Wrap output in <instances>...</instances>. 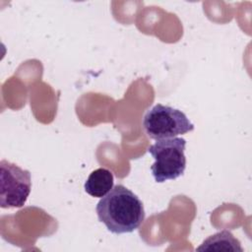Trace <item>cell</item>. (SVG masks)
<instances>
[{
    "label": "cell",
    "mask_w": 252,
    "mask_h": 252,
    "mask_svg": "<svg viewBox=\"0 0 252 252\" xmlns=\"http://www.w3.org/2000/svg\"><path fill=\"white\" fill-rule=\"evenodd\" d=\"M196 250L218 252H243L240 241L235 238L229 230L226 229L209 236Z\"/></svg>",
    "instance_id": "5"
},
{
    "label": "cell",
    "mask_w": 252,
    "mask_h": 252,
    "mask_svg": "<svg viewBox=\"0 0 252 252\" xmlns=\"http://www.w3.org/2000/svg\"><path fill=\"white\" fill-rule=\"evenodd\" d=\"M113 174L110 170L99 167L94 170L85 182V191L95 198H102L113 187Z\"/></svg>",
    "instance_id": "6"
},
{
    "label": "cell",
    "mask_w": 252,
    "mask_h": 252,
    "mask_svg": "<svg viewBox=\"0 0 252 252\" xmlns=\"http://www.w3.org/2000/svg\"><path fill=\"white\" fill-rule=\"evenodd\" d=\"M186 140L180 137L158 140L150 146L148 153L155 158L151 166L152 174L158 183L174 180L184 173Z\"/></svg>",
    "instance_id": "2"
},
{
    "label": "cell",
    "mask_w": 252,
    "mask_h": 252,
    "mask_svg": "<svg viewBox=\"0 0 252 252\" xmlns=\"http://www.w3.org/2000/svg\"><path fill=\"white\" fill-rule=\"evenodd\" d=\"M143 126L146 134L157 141L174 138L194 130V124L184 112L161 103L156 104L147 111Z\"/></svg>",
    "instance_id": "3"
},
{
    "label": "cell",
    "mask_w": 252,
    "mask_h": 252,
    "mask_svg": "<svg viewBox=\"0 0 252 252\" xmlns=\"http://www.w3.org/2000/svg\"><path fill=\"white\" fill-rule=\"evenodd\" d=\"M31 172L6 159L0 161V205L3 209L22 208L31 193Z\"/></svg>",
    "instance_id": "4"
},
{
    "label": "cell",
    "mask_w": 252,
    "mask_h": 252,
    "mask_svg": "<svg viewBox=\"0 0 252 252\" xmlns=\"http://www.w3.org/2000/svg\"><path fill=\"white\" fill-rule=\"evenodd\" d=\"M95 211L98 220L115 234L133 232L145 220L143 202L122 184L113 186L100 198Z\"/></svg>",
    "instance_id": "1"
}]
</instances>
